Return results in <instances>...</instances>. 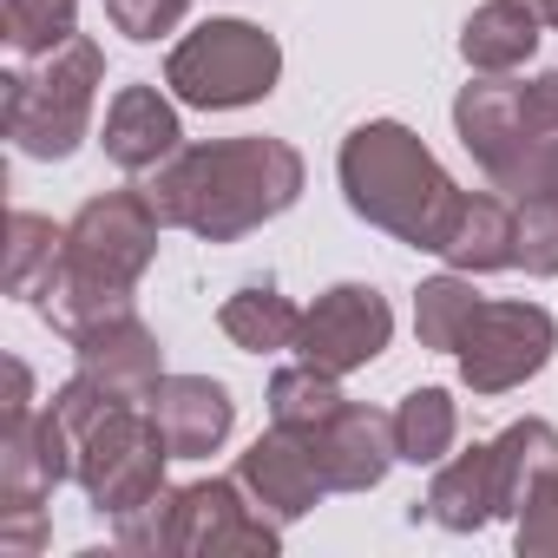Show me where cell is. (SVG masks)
<instances>
[{"mask_svg": "<svg viewBox=\"0 0 558 558\" xmlns=\"http://www.w3.org/2000/svg\"><path fill=\"white\" fill-rule=\"evenodd\" d=\"M99 80H106V53L86 34H73L66 47L8 73V138L27 158H73L93 125Z\"/></svg>", "mask_w": 558, "mask_h": 558, "instance_id": "277c9868", "label": "cell"}, {"mask_svg": "<svg viewBox=\"0 0 558 558\" xmlns=\"http://www.w3.org/2000/svg\"><path fill=\"white\" fill-rule=\"evenodd\" d=\"M60 250H66V230H53L40 210H14V223H8V290L40 296L47 276L60 269Z\"/></svg>", "mask_w": 558, "mask_h": 558, "instance_id": "cb8c5ba5", "label": "cell"}, {"mask_svg": "<svg viewBox=\"0 0 558 558\" xmlns=\"http://www.w3.org/2000/svg\"><path fill=\"white\" fill-rule=\"evenodd\" d=\"M171 551H276V519L256 499H243V480L171 486Z\"/></svg>", "mask_w": 558, "mask_h": 558, "instance_id": "30bf717a", "label": "cell"}, {"mask_svg": "<svg viewBox=\"0 0 558 558\" xmlns=\"http://www.w3.org/2000/svg\"><path fill=\"white\" fill-rule=\"evenodd\" d=\"M453 434H460V408H453L447 388L401 395V408H395V453L408 466H440L453 453Z\"/></svg>", "mask_w": 558, "mask_h": 558, "instance_id": "44dd1931", "label": "cell"}, {"mask_svg": "<svg viewBox=\"0 0 558 558\" xmlns=\"http://www.w3.org/2000/svg\"><path fill=\"white\" fill-rule=\"evenodd\" d=\"M151 210L204 243H236L256 223L283 217L303 197V158L283 138H217V145H178L151 184Z\"/></svg>", "mask_w": 558, "mask_h": 558, "instance_id": "6da1fadb", "label": "cell"}, {"mask_svg": "<svg viewBox=\"0 0 558 558\" xmlns=\"http://www.w3.org/2000/svg\"><path fill=\"white\" fill-rule=\"evenodd\" d=\"M453 125H460V145L473 151V165L506 191V197H525L532 191V171H538V145L519 119V80L512 73H480L473 86H460L453 99Z\"/></svg>", "mask_w": 558, "mask_h": 558, "instance_id": "ba28073f", "label": "cell"}, {"mask_svg": "<svg viewBox=\"0 0 558 558\" xmlns=\"http://www.w3.org/2000/svg\"><path fill=\"white\" fill-rule=\"evenodd\" d=\"M480 303H486V296H473L466 269H453V276H427V283H421V296H414V336H421V349H434V355H453Z\"/></svg>", "mask_w": 558, "mask_h": 558, "instance_id": "603a6c76", "label": "cell"}, {"mask_svg": "<svg viewBox=\"0 0 558 558\" xmlns=\"http://www.w3.org/2000/svg\"><path fill=\"white\" fill-rule=\"evenodd\" d=\"M519 119L532 138H558V73H538L519 86Z\"/></svg>", "mask_w": 558, "mask_h": 558, "instance_id": "f546056e", "label": "cell"}, {"mask_svg": "<svg viewBox=\"0 0 558 558\" xmlns=\"http://www.w3.org/2000/svg\"><path fill=\"white\" fill-rule=\"evenodd\" d=\"M236 480H243V493H250L276 525L316 512V499L329 493L323 473H316V460H310V447H303L296 434H283V427H269V434L236 460Z\"/></svg>", "mask_w": 558, "mask_h": 558, "instance_id": "7c38bea8", "label": "cell"}, {"mask_svg": "<svg viewBox=\"0 0 558 558\" xmlns=\"http://www.w3.org/2000/svg\"><path fill=\"white\" fill-rule=\"evenodd\" d=\"M276 73H283V47H276V34H263L250 21H204L165 60V86L197 112L256 106L276 93Z\"/></svg>", "mask_w": 558, "mask_h": 558, "instance_id": "5b68a950", "label": "cell"}, {"mask_svg": "<svg viewBox=\"0 0 558 558\" xmlns=\"http://www.w3.org/2000/svg\"><path fill=\"white\" fill-rule=\"evenodd\" d=\"M525 8H532V14H538L545 27H558V0H525Z\"/></svg>", "mask_w": 558, "mask_h": 558, "instance_id": "1f68e13d", "label": "cell"}, {"mask_svg": "<svg viewBox=\"0 0 558 558\" xmlns=\"http://www.w3.org/2000/svg\"><path fill=\"white\" fill-rule=\"evenodd\" d=\"M40 545H47V512H40V499H0V551L27 558V551H40Z\"/></svg>", "mask_w": 558, "mask_h": 558, "instance_id": "f1b7e54d", "label": "cell"}, {"mask_svg": "<svg viewBox=\"0 0 558 558\" xmlns=\"http://www.w3.org/2000/svg\"><path fill=\"white\" fill-rule=\"evenodd\" d=\"M512 230H519V204L493 184V191H473L447 230V263L480 276V269H512Z\"/></svg>", "mask_w": 558, "mask_h": 558, "instance_id": "e0dca14e", "label": "cell"}, {"mask_svg": "<svg viewBox=\"0 0 558 558\" xmlns=\"http://www.w3.org/2000/svg\"><path fill=\"white\" fill-rule=\"evenodd\" d=\"M538 27L545 21L525 0H486V8H473V21L460 34V53L473 73H519L538 53Z\"/></svg>", "mask_w": 558, "mask_h": 558, "instance_id": "ac0fdd59", "label": "cell"}, {"mask_svg": "<svg viewBox=\"0 0 558 558\" xmlns=\"http://www.w3.org/2000/svg\"><path fill=\"white\" fill-rule=\"evenodd\" d=\"M342 401H349V395L336 388L329 368L296 362V368H276V375H269V427H283V434H310V427H323Z\"/></svg>", "mask_w": 558, "mask_h": 558, "instance_id": "7402d4cb", "label": "cell"}, {"mask_svg": "<svg viewBox=\"0 0 558 558\" xmlns=\"http://www.w3.org/2000/svg\"><path fill=\"white\" fill-rule=\"evenodd\" d=\"M145 408H151V421L165 427L171 460H204V453H217L223 434H230V421H236L230 388L210 381V375H165V381L145 395Z\"/></svg>", "mask_w": 558, "mask_h": 558, "instance_id": "5bb4252c", "label": "cell"}, {"mask_svg": "<svg viewBox=\"0 0 558 558\" xmlns=\"http://www.w3.org/2000/svg\"><path fill=\"white\" fill-rule=\"evenodd\" d=\"M165 460H171V440L165 427L151 421V408L138 401H119L112 414H99L86 434H80V466L73 480L86 486V499L99 512H132L145 499L165 493Z\"/></svg>", "mask_w": 558, "mask_h": 558, "instance_id": "8992f818", "label": "cell"}, {"mask_svg": "<svg viewBox=\"0 0 558 558\" xmlns=\"http://www.w3.org/2000/svg\"><path fill=\"white\" fill-rule=\"evenodd\" d=\"M73 21H80V0H0V34L21 60H40L53 47L73 40Z\"/></svg>", "mask_w": 558, "mask_h": 558, "instance_id": "d4e9b609", "label": "cell"}, {"mask_svg": "<svg viewBox=\"0 0 558 558\" xmlns=\"http://www.w3.org/2000/svg\"><path fill=\"white\" fill-rule=\"evenodd\" d=\"M158 230H165V217L151 210L145 184H138V191L86 197L80 217L66 223L60 269L47 276V290L34 296L40 316H47L66 342H80L86 329L125 316V310H132V283L151 269V256H158Z\"/></svg>", "mask_w": 558, "mask_h": 558, "instance_id": "7a4b0ae2", "label": "cell"}, {"mask_svg": "<svg viewBox=\"0 0 558 558\" xmlns=\"http://www.w3.org/2000/svg\"><path fill=\"white\" fill-rule=\"evenodd\" d=\"M493 466H499V512L519 519L525 499L558 480V427L551 421H512L493 440Z\"/></svg>", "mask_w": 558, "mask_h": 558, "instance_id": "d6986e66", "label": "cell"}, {"mask_svg": "<svg viewBox=\"0 0 558 558\" xmlns=\"http://www.w3.org/2000/svg\"><path fill=\"white\" fill-rule=\"evenodd\" d=\"M499 512V466H493V440L486 447H466L453 460L434 466V486H427V519L447 525V532H473Z\"/></svg>", "mask_w": 558, "mask_h": 558, "instance_id": "2e32d148", "label": "cell"}, {"mask_svg": "<svg viewBox=\"0 0 558 558\" xmlns=\"http://www.w3.org/2000/svg\"><path fill=\"white\" fill-rule=\"evenodd\" d=\"M73 349H80V375H86V381H99L112 401H145V395L165 381L158 336L138 323V310H125V316H112V323L86 329Z\"/></svg>", "mask_w": 558, "mask_h": 558, "instance_id": "4fadbf2b", "label": "cell"}, {"mask_svg": "<svg viewBox=\"0 0 558 558\" xmlns=\"http://www.w3.org/2000/svg\"><path fill=\"white\" fill-rule=\"evenodd\" d=\"M519 204V230H512V263L525 276H558V197L525 191Z\"/></svg>", "mask_w": 558, "mask_h": 558, "instance_id": "484cf974", "label": "cell"}, {"mask_svg": "<svg viewBox=\"0 0 558 558\" xmlns=\"http://www.w3.org/2000/svg\"><path fill=\"white\" fill-rule=\"evenodd\" d=\"M296 440L310 447V460H316V473H323L329 493H368V486H381V473L401 460V453H395V414L362 408V401H342L323 427H310V434H296Z\"/></svg>", "mask_w": 558, "mask_h": 558, "instance_id": "8fae6325", "label": "cell"}, {"mask_svg": "<svg viewBox=\"0 0 558 558\" xmlns=\"http://www.w3.org/2000/svg\"><path fill=\"white\" fill-rule=\"evenodd\" d=\"M395 336V310L375 283H336L316 296V310H303V329H296V355L310 368H329V375H349V368H368Z\"/></svg>", "mask_w": 558, "mask_h": 558, "instance_id": "9c48e42d", "label": "cell"}, {"mask_svg": "<svg viewBox=\"0 0 558 558\" xmlns=\"http://www.w3.org/2000/svg\"><path fill=\"white\" fill-rule=\"evenodd\" d=\"M106 14H112L119 34H132V40H158V34H171V27L191 14V0H106Z\"/></svg>", "mask_w": 558, "mask_h": 558, "instance_id": "4316f807", "label": "cell"}, {"mask_svg": "<svg viewBox=\"0 0 558 558\" xmlns=\"http://www.w3.org/2000/svg\"><path fill=\"white\" fill-rule=\"evenodd\" d=\"M519 551L525 558H558V480L551 486H538L532 499H525V512H519Z\"/></svg>", "mask_w": 558, "mask_h": 558, "instance_id": "83f0119b", "label": "cell"}, {"mask_svg": "<svg viewBox=\"0 0 558 558\" xmlns=\"http://www.w3.org/2000/svg\"><path fill=\"white\" fill-rule=\"evenodd\" d=\"M223 336L250 355H276V349H296V329H303V310L290 296H276L269 283H250L223 303Z\"/></svg>", "mask_w": 558, "mask_h": 558, "instance_id": "ffe728a7", "label": "cell"}, {"mask_svg": "<svg viewBox=\"0 0 558 558\" xmlns=\"http://www.w3.org/2000/svg\"><path fill=\"white\" fill-rule=\"evenodd\" d=\"M558 349V323L538 303H480L466 336H460V381L473 395H506L532 381Z\"/></svg>", "mask_w": 558, "mask_h": 558, "instance_id": "52a82bcc", "label": "cell"}, {"mask_svg": "<svg viewBox=\"0 0 558 558\" xmlns=\"http://www.w3.org/2000/svg\"><path fill=\"white\" fill-rule=\"evenodd\" d=\"M178 106L158 86H119V99L106 106V158L119 171H158L178 151Z\"/></svg>", "mask_w": 558, "mask_h": 558, "instance_id": "9a60e30c", "label": "cell"}, {"mask_svg": "<svg viewBox=\"0 0 558 558\" xmlns=\"http://www.w3.org/2000/svg\"><path fill=\"white\" fill-rule=\"evenodd\" d=\"M532 191L558 197V138H545V145H538V171H532Z\"/></svg>", "mask_w": 558, "mask_h": 558, "instance_id": "4dcf8cb0", "label": "cell"}, {"mask_svg": "<svg viewBox=\"0 0 558 558\" xmlns=\"http://www.w3.org/2000/svg\"><path fill=\"white\" fill-rule=\"evenodd\" d=\"M342 191L355 217L434 256L447 250V230L466 204V191L440 171V158L401 119H368L342 138Z\"/></svg>", "mask_w": 558, "mask_h": 558, "instance_id": "3957f363", "label": "cell"}]
</instances>
